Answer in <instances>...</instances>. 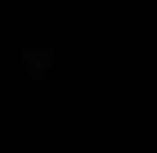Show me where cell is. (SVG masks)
<instances>
[{
    "label": "cell",
    "instance_id": "1",
    "mask_svg": "<svg viewBox=\"0 0 157 153\" xmlns=\"http://www.w3.org/2000/svg\"><path fill=\"white\" fill-rule=\"evenodd\" d=\"M54 58H58V50H54L50 42H27L19 50V61H23V69H27V76H31V88H42L46 84V76H50V69H54Z\"/></svg>",
    "mask_w": 157,
    "mask_h": 153
}]
</instances>
